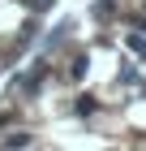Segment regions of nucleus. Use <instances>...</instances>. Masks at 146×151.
<instances>
[{
  "label": "nucleus",
  "instance_id": "obj_1",
  "mask_svg": "<svg viewBox=\"0 0 146 151\" xmlns=\"http://www.w3.org/2000/svg\"><path fill=\"white\" fill-rule=\"evenodd\" d=\"M125 47H129L133 56H146V35H129V39H125Z\"/></svg>",
  "mask_w": 146,
  "mask_h": 151
},
{
  "label": "nucleus",
  "instance_id": "obj_2",
  "mask_svg": "<svg viewBox=\"0 0 146 151\" xmlns=\"http://www.w3.org/2000/svg\"><path fill=\"white\" fill-rule=\"evenodd\" d=\"M86 65H90V60H86V56H78V60H73V69H69V73H73V78H86Z\"/></svg>",
  "mask_w": 146,
  "mask_h": 151
},
{
  "label": "nucleus",
  "instance_id": "obj_3",
  "mask_svg": "<svg viewBox=\"0 0 146 151\" xmlns=\"http://www.w3.org/2000/svg\"><path fill=\"white\" fill-rule=\"evenodd\" d=\"M26 142H30V134H9V138H4V147H26Z\"/></svg>",
  "mask_w": 146,
  "mask_h": 151
},
{
  "label": "nucleus",
  "instance_id": "obj_4",
  "mask_svg": "<svg viewBox=\"0 0 146 151\" xmlns=\"http://www.w3.org/2000/svg\"><path fill=\"white\" fill-rule=\"evenodd\" d=\"M26 4H30L34 13H43V9H52V0H26Z\"/></svg>",
  "mask_w": 146,
  "mask_h": 151
}]
</instances>
